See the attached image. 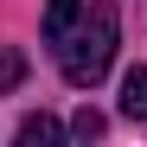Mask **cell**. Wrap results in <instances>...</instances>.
Wrapping results in <instances>:
<instances>
[{
  "label": "cell",
  "instance_id": "1",
  "mask_svg": "<svg viewBox=\"0 0 147 147\" xmlns=\"http://www.w3.org/2000/svg\"><path fill=\"white\" fill-rule=\"evenodd\" d=\"M115 45H121V19H115V7H109V0H102V7H83L77 26L58 38L64 83H70V90H96V83L109 77V64H115Z\"/></svg>",
  "mask_w": 147,
  "mask_h": 147
},
{
  "label": "cell",
  "instance_id": "2",
  "mask_svg": "<svg viewBox=\"0 0 147 147\" xmlns=\"http://www.w3.org/2000/svg\"><path fill=\"white\" fill-rule=\"evenodd\" d=\"M121 115L128 121H147V64H134L121 77Z\"/></svg>",
  "mask_w": 147,
  "mask_h": 147
},
{
  "label": "cell",
  "instance_id": "3",
  "mask_svg": "<svg viewBox=\"0 0 147 147\" xmlns=\"http://www.w3.org/2000/svg\"><path fill=\"white\" fill-rule=\"evenodd\" d=\"M77 13H83V0H45V45H58L77 26Z\"/></svg>",
  "mask_w": 147,
  "mask_h": 147
},
{
  "label": "cell",
  "instance_id": "4",
  "mask_svg": "<svg viewBox=\"0 0 147 147\" xmlns=\"http://www.w3.org/2000/svg\"><path fill=\"white\" fill-rule=\"evenodd\" d=\"M19 141H26V147H45V141H64V121L58 115H26V121H19Z\"/></svg>",
  "mask_w": 147,
  "mask_h": 147
},
{
  "label": "cell",
  "instance_id": "5",
  "mask_svg": "<svg viewBox=\"0 0 147 147\" xmlns=\"http://www.w3.org/2000/svg\"><path fill=\"white\" fill-rule=\"evenodd\" d=\"M102 128H109V121L96 115V109H77V115H70V128H64V134H77V141H96Z\"/></svg>",
  "mask_w": 147,
  "mask_h": 147
},
{
  "label": "cell",
  "instance_id": "6",
  "mask_svg": "<svg viewBox=\"0 0 147 147\" xmlns=\"http://www.w3.org/2000/svg\"><path fill=\"white\" fill-rule=\"evenodd\" d=\"M26 83V58L19 51H0V90H19Z\"/></svg>",
  "mask_w": 147,
  "mask_h": 147
}]
</instances>
